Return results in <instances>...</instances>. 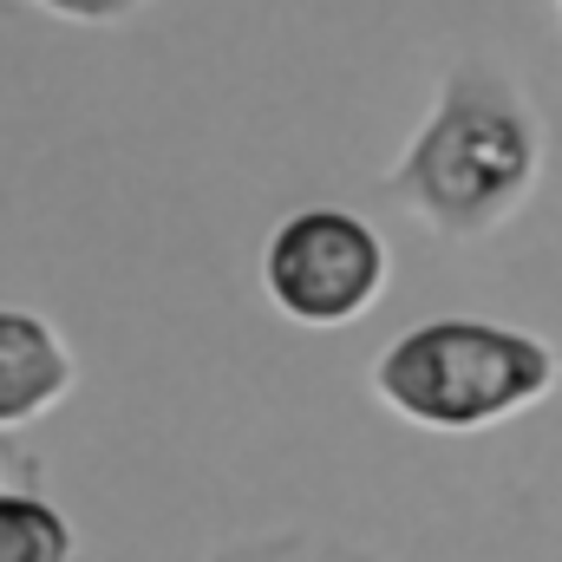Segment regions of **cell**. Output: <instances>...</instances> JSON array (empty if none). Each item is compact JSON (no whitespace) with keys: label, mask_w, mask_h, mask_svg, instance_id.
Returning <instances> with one entry per match:
<instances>
[{"label":"cell","mask_w":562,"mask_h":562,"mask_svg":"<svg viewBox=\"0 0 562 562\" xmlns=\"http://www.w3.org/2000/svg\"><path fill=\"white\" fill-rule=\"evenodd\" d=\"M543 170V125L491 66H458L393 170V196L438 236H491Z\"/></svg>","instance_id":"obj_1"},{"label":"cell","mask_w":562,"mask_h":562,"mask_svg":"<svg viewBox=\"0 0 562 562\" xmlns=\"http://www.w3.org/2000/svg\"><path fill=\"white\" fill-rule=\"evenodd\" d=\"M557 380L562 360L550 340L471 314L419 321L373 360V400L406 425L445 438L517 419L524 406L550 400Z\"/></svg>","instance_id":"obj_2"},{"label":"cell","mask_w":562,"mask_h":562,"mask_svg":"<svg viewBox=\"0 0 562 562\" xmlns=\"http://www.w3.org/2000/svg\"><path fill=\"white\" fill-rule=\"evenodd\" d=\"M386 281L393 256L353 210H294L262 249V288L294 327H353Z\"/></svg>","instance_id":"obj_3"},{"label":"cell","mask_w":562,"mask_h":562,"mask_svg":"<svg viewBox=\"0 0 562 562\" xmlns=\"http://www.w3.org/2000/svg\"><path fill=\"white\" fill-rule=\"evenodd\" d=\"M72 386H79V360L53 334V321L26 307H0V431L46 419Z\"/></svg>","instance_id":"obj_4"},{"label":"cell","mask_w":562,"mask_h":562,"mask_svg":"<svg viewBox=\"0 0 562 562\" xmlns=\"http://www.w3.org/2000/svg\"><path fill=\"white\" fill-rule=\"evenodd\" d=\"M79 537L40 491H0V562H72Z\"/></svg>","instance_id":"obj_5"},{"label":"cell","mask_w":562,"mask_h":562,"mask_svg":"<svg viewBox=\"0 0 562 562\" xmlns=\"http://www.w3.org/2000/svg\"><path fill=\"white\" fill-rule=\"evenodd\" d=\"M46 13H59V20H119V13H132L138 0H40Z\"/></svg>","instance_id":"obj_6"},{"label":"cell","mask_w":562,"mask_h":562,"mask_svg":"<svg viewBox=\"0 0 562 562\" xmlns=\"http://www.w3.org/2000/svg\"><path fill=\"white\" fill-rule=\"evenodd\" d=\"M0 491H7V484H0Z\"/></svg>","instance_id":"obj_7"}]
</instances>
